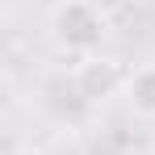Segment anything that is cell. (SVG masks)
Listing matches in <instances>:
<instances>
[{
	"label": "cell",
	"mask_w": 155,
	"mask_h": 155,
	"mask_svg": "<svg viewBox=\"0 0 155 155\" xmlns=\"http://www.w3.org/2000/svg\"><path fill=\"white\" fill-rule=\"evenodd\" d=\"M122 92H126V105L138 113V117L155 122V63H143V67L126 71Z\"/></svg>",
	"instance_id": "3957f363"
},
{
	"label": "cell",
	"mask_w": 155,
	"mask_h": 155,
	"mask_svg": "<svg viewBox=\"0 0 155 155\" xmlns=\"http://www.w3.org/2000/svg\"><path fill=\"white\" fill-rule=\"evenodd\" d=\"M71 80H76V92H80V97H88V101H101V97H109L117 84H126L122 67H117L113 59H92V54L76 63Z\"/></svg>",
	"instance_id": "7a4b0ae2"
},
{
	"label": "cell",
	"mask_w": 155,
	"mask_h": 155,
	"mask_svg": "<svg viewBox=\"0 0 155 155\" xmlns=\"http://www.w3.org/2000/svg\"><path fill=\"white\" fill-rule=\"evenodd\" d=\"M51 34L59 46L67 51H97L101 46V34H105V13L92 4V0H59L51 13Z\"/></svg>",
	"instance_id": "6da1fadb"
}]
</instances>
